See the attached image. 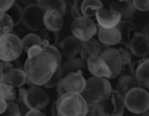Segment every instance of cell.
Wrapping results in <instances>:
<instances>
[{
	"mask_svg": "<svg viewBox=\"0 0 149 116\" xmlns=\"http://www.w3.org/2000/svg\"><path fill=\"white\" fill-rule=\"evenodd\" d=\"M58 66L60 65H58L55 58L43 51L34 57L27 58L24 64V70L28 81L32 86L43 87L50 81Z\"/></svg>",
	"mask_w": 149,
	"mask_h": 116,
	"instance_id": "6da1fadb",
	"label": "cell"
},
{
	"mask_svg": "<svg viewBox=\"0 0 149 116\" xmlns=\"http://www.w3.org/2000/svg\"><path fill=\"white\" fill-rule=\"evenodd\" d=\"M112 87L110 81L103 77H91L86 81V87L82 96L90 107L98 105L101 102L106 101L111 96Z\"/></svg>",
	"mask_w": 149,
	"mask_h": 116,
	"instance_id": "7a4b0ae2",
	"label": "cell"
},
{
	"mask_svg": "<svg viewBox=\"0 0 149 116\" xmlns=\"http://www.w3.org/2000/svg\"><path fill=\"white\" fill-rule=\"evenodd\" d=\"M55 102L59 116H86L89 113V105L82 94L66 93Z\"/></svg>",
	"mask_w": 149,
	"mask_h": 116,
	"instance_id": "3957f363",
	"label": "cell"
},
{
	"mask_svg": "<svg viewBox=\"0 0 149 116\" xmlns=\"http://www.w3.org/2000/svg\"><path fill=\"white\" fill-rule=\"evenodd\" d=\"M22 39L13 33L0 36V61L13 63L23 53Z\"/></svg>",
	"mask_w": 149,
	"mask_h": 116,
	"instance_id": "277c9868",
	"label": "cell"
},
{
	"mask_svg": "<svg viewBox=\"0 0 149 116\" xmlns=\"http://www.w3.org/2000/svg\"><path fill=\"white\" fill-rule=\"evenodd\" d=\"M125 107L133 114H143L149 108V93L146 89L135 88L125 95Z\"/></svg>",
	"mask_w": 149,
	"mask_h": 116,
	"instance_id": "5b68a950",
	"label": "cell"
},
{
	"mask_svg": "<svg viewBox=\"0 0 149 116\" xmlns=\"http://www.w3.org/2000/svg\"><path fill=\"white\" fill-rule=\"evenodd\" d=\"M70 31L72 36H74L79 41L85 42L93 39L94 36L97 35L98 28L92 19L82 17L72 19Z\"/></svg>",
	"mask_w": 149,
	"mask_h": 116,
	"instance_id": "8992f818",
	"label": "cell"
},
{
	"mask_svg": "<svg viewBox=\"0 0 149 116\" xmlns=\"http://www.w3.org/2000/svg\"><path fill=\"white\" fill-rule=\"evenodd\" d=\"M49 103V94L41 87L31 86L29 89H27L24 97V104L29 110H42Z\"/></svg>",
	"mask_w": 149,
	"mask_h": 116,
	"instance_id": "52a82bcc",
	"label": "cell"
},
{
	"mask_svg": "<svg viewBox=\"0 0 149 116\" xmlns=\"http://www.w3.org/2000/svg\"><path fill=\"white\" fill-rule=\"evenodd\" d=\"M101 116H123L125 111V98L116 90H112L111 96L106 101L98 104Z\"/></svg>",
	"mask_w": 149,
	"mask_h": 116,
	"instance_id": "ba28073f",
	"label": "cell"
},
{
	"mask_svg": "<svg viewBox=\"0 0 149 116\" xmlns=\"http://www.w3.org/2000/svg\"><path fill=\"white\" fill-rule=\"evenodd\" d=\"M44 14H45V11L37 3L29 4L23 10L22 21L27 29L33 32L40 31L44 27Z\"/></svg>",
	"mask_w": 149,
	"mask_h": 116,
	"instance_id": "9c48e42d",
	"label": "cell"
},
{
	"mask_svg": "<svg viewBox=\"0 0 149 116\" xmlns=\"http://www.w3.org/2000/svg\"><path fill=\"white\" fill-rule=\"evenodd\" d=\"M101 58L107 63L110 71H111V79H116L122 73L123 69V61L122 56L118 51V49L116 48H107L100 54Z\"/></svg>",
	"mask_w": 149,
	"mask_h": 116,
	"instance_id": "30bf717a",
	"label": "cell"
},
{
	"mask_svg": "<svg viewBox=\"0 0 149 116\" xmlns=\"http://www.w3.org/2000/svg\"><path fill=\"white\" fill-rule=\"evenodd\" d=\"M98 26L102 29H114L123 21L122 15L111 8H101L95 15Z\"/></svg>",
	"mask_w": 149,
	"mask_h": 116,
	"instance_id": "8fae6325",
	"label": "cell"
},
{
	"mask_svg": "<svg viewBox=\"0 0 149 116\" xmlns=\"http://www.w3.org/2000/svg\"><path fill=\"white\" fill-rule=\"evenodd\" d=\"M86 81L87 79L84 77L83 72L76 71L66 75L62 79V85L65 93L82 94L86 87Z\"/></svg>",
	"mask_w": 149,
	"mask_h": 116,
	"instance_id": "7c38bea8",
	"label": "cell"
},
{
	"mask_svg": "<svg viewBox=\"0 0 149 116\" xmlns=\"http://www.w3.org/2000/svg\"><path fill=\"white\" fill-rule=\"evenodd\" d=\"M128 47L132 55L139 58H146L149 55V36L137 33Z\"/></svg>",
	"mask_w": 149,
	"mask_h": 116,
	"instance_id": "4fadbf2b",
	"label": "cell"
},
{
	"mask_svg": "<svg viewBox=\"0 0 149 116\" xmlns=\"http://www.w3.org/2000/svg\"><path fill=\"white\" fill-rule=\"evenodd\" d=\"M87 69L93 77H103V79H111V71L108 67L107 63L101 58V56L92 57L87 60Z\"/></svg>",
	"mask_w": 149,
	"mask_h": 116,
	"instance_id": "5bb4252c",
	"label": "cell"
},
{
	"mask_svg": "<svg viewBox=\"0 0 149 116\" xmlns=\"http://www.w3.org/2000/svg\"><path fill=\"white\" fill-rule=\"evenodd\" d=\"M59 51L62 56L68 59H72L81 51V41L74 36H68L59 43Z\"/></svg>",
	"mask_w": 149,
	"mask_h": 116,
	"instance_id": "9a60e30c",
	"label": "cell"
},
{
	"mask_svg": "<svg viewBox=\"0 0 149 116\" xmlns=\"http://www.w3.org/2000/svg\"><path fill=\"white\" fill-rule=\"evenodd\" d=\"M44 28L53 33H58L63 28V14L57 10L45 11L43 19Z\"/></svg>",
	"mask_w": 149,
	"mask_h": 116,
	"instance_id": "2e32d148",
	"label": "cell"
},
{
	"mask_svg": "<svg viewBox=\"0 0 149 116\" xmlns=\"http://www.w3.org/2000/svg\"><path fill=\"white\" fill-rule=\"evenodd\" d=\"M134 77L139 87L146 90L149 89V57L141 58L138 60V67Z\"/></svg>",
	"mask_w": 149,
	"mask_h": 116,
	"instance_id": "e0dca14e",
	"label": "cell"
},
{
	"mask_svg": "<svg viewBox=\"0 0 149 116\" xmlns=\"http://www.w3.org/2000/svg\"><path fill=\"white\" fill-rule=\"evenodd\" d=\"M98 41L104 46H114L120 43V34L116 28L114 29H102L98 28Z\"/></svg>",
	"mask_w": 149,
	"mask_h": 116,
	"instance_id": "ac0fdd59",
	"label": "cell"
},
{
	"mask_svg": "<svg viewBox=\"0 0 149 116\" xmlns=\"http://www.w3.org/2000/svg\"><path fill=\"white\" fill-rule=\"evenodd\" d=\"M101 46L99 41L95 39H91L89 41L81 42V51L80 55L84 61L87 62L88 59L92 57H96L101 54Z\"/></svg>",
	"mask_w": 149,
	"mask_h": 116,
	"instance_id": "d6986e66",
	"label": "cell"
},
{
	"mask_svg": "<svg viewBox=\"0 0 149 116\" xmlns=\"http://www.w3.org/2000/svg\"><path fill=\"white\" fill-rule=\"evenodd\" d=\"M28 79L24 68H17V67H15L8 73H6L4 75V77H3L1 81L13 86L15 89H21V88L24 87V85H25Z\"/></svg>",
	"mask_w": 149,
	"mask_h": 116,
	"instance_id": "ffe728a7",
	"label": "cell"
},
{
	"mask_svg": "<svg viewBox=\"0 0 149 116\" xmlns=\"http://www.w3.org/2000/svg\"><path fill=\"white\" fill-rule=\"evenodd\" d=\"M116 29L118 30L120 34V43L125 46H129L130 42L137 34L136 26L130 21H124L123 19L118 25Z\"/></svg>",
	"mask_w": 149,
	"mask_h": 116,
	"instance_id": "44dd1931",
	"label": "cell"
},
{
	"mask_svg": "<svg viewBox=\"0 0 149 116\" xmlns=\"http://www.w3.org/2000/svg\"><path fill=\"white\" fill-rule=\"evenodd\" d=\"M109 8L118 11L122 15V19L127 21L128 19L132 17L134 13L136 12V8L134 6V3L131 0H125V1H116L110 4Z\"/></svg>",
	"mask_w": 149,
	"mask_h": 116,
	"instance_id": "7402d4cb",
	"label": "cell"
},
{
	"mask_svg": "<svg viewBox=\"0 0 149 116\" xmlns=\"http://www.w3.org/2000/svg\"><path fill=\"white\" fill-rule=\"evenodd\" d=\"M62 72L63 75L65 77L66 75L70 72H76V71H81V72H85L88 71L87 69V62L84 61L81 57H74L72 59H68L64 63L61 64Z\"/></svg>",
	"mask_w": 149,
	"mask_h": 116,
	"instance_id": "603a6c76",
	"label": "cell"
},
{
	"mask_svg": "<svg viewBox=\"0 0 149 116\" xmlns=\"http://www.w3.org/2000/svg\"><path fill=\"white\" fill-rule=\"evenodd\" d=\"M138 87H139V85H138V83H137L135 77L129 73V75H123L122 77H118V90H116V91H118V93H120L125 97V95H127L131 90L135 89V88H138Z\"/></svg>",
	"mask_w": 149,
	"mask_h": 116,
	"instance_id": "cb8c5ba5",
	"label": "cell"
},
{
	"mask_svg": "<svg viewBox=\"0 0 149 116\" xmlns=\"http://www.w3.org/2000/svg\"><path fill=\"white\" fill-rule=\"evenodd\" d=\"M101 8H103V3L100 0H83L81 6L82 17L92 19Z\"/></svg>",
	"mask_w": 149,
	"mask_h": 116,
	"instance_id": "d4e9b609",
	"label": "cell"
},
{
	"mask_svg": "<svg viewBox=\"0 0 149 116\" xmlns=\"http://www.w3.org/2000/svg\"><path fill=\"white\" fill-rule=\"evenodd\" d=\"M37 4L44 11L57 10L62 14L66 12V3L63 0H38Z\"/></svg>",
	"mask_w": 149,
	"mask_h": 116,
	"instance_id": "484cf974",
	"label": "cell"
},
{
	"mask_svg": "<svg viewBox=\"0 0 149 116\" xmlns=\"http://www.w3.org/2000/svg\"><path fill=\"white\" fill-rule=\"evenodd\" d=\"M22 45H23V51L28 52L30 48L34 46H41V38L37 34H28L22 39Z\"/></svg>",
	"mask_w": 149,
	"mask_h": 116,
	"instance_id": "4316f807",
	"label": "cell"
},
{
	"mask_svg": "<svg viewBox=\"0 0 149 116\" xmlns=\"http://www.w3.org/2000/svg\"><path fill=\"white\" fill-rule=\"evenodd\" d=\"M0 92L2 94V97L6 101H15L17 97V89L6 83L0 81Z\"/></svg>",
	"mask_w": 149,
	"mask_h": 116,
	"instance_id": "83f0119b",
	"label": "cell"
},
{
	"mask_svg": "<svg viewBox=\"0 0 149 116\" xmlns=\"http://www.w3.org/2000/svg\"><path fill=\"white\" fill-rule=\"evenodd\" d=\"M122 56V61H123V69L122 72H130L131 71V66L133 64V55L130 52V50L127 48H120L118 49Z\"/></svg>",
	"mask_w": 149,
	"mask_h": 116,
	"instance_id": "f1b7e54d",
	"label": "cell"
},
{
	"mask_svg": "<svg viewBox=\"0 0 149 116\" xmlns=\"http://www.w3.org/2000/svg\"><path fill=\"white\" fill-rule=\"evenodd\" d=\"M13 28H15V23H13V19L6 13L4 19L0 21V36L11 33Z\"/></svg>",
	"mask_w": 149,
	"mask_h": 116,
	"instance_id": "f546056e",
	"label": "cell"
},
{
	"mask_svg": "<svg viewBox=\"0 0 149 116\" xmlns=\"http://www.w3.org/2000/svg\"><path fill=\"white\" fill-rule=\"evenodd\" d=\"M6 13L13 19L15 26H17L22 21V19H23V10L19 7V5H17V3H15Z\"/></svg>",
	"mask_w": 149,
	"mask_h": 116,
	"instance_id": "4dcf8cb0",
	"label": "cell"
},
{
	"mask_svg": "<svg viewBox=\"0 0 149 116\" xmlns=\"http://www.w3.org/2000/svg\"><path fill=\"white\" fill-rule=\"evenodd\" d=\"M0 116H23L19 105L15 101H7V108L5 112Z\"/></svg>",
	"mask_w": 149,
	"mask_h": 116,
	"instance_id": "1f68e13d",
	"label": "cell"
},
{
	"mask_svg": "<svg viewBox=\"0 0 149 116\" xmlns=\"http://www.w3.org/2000/svg\"><path fill=\"white\" fill-rule=\"evenodd\" d=\"M64 77L63 75V72H62V68H61V65L57 67L56 71L54 72V75H52V77L50 79V81L46 84L45 86H43L44 88L46 89H49V88H53V87H56L60 81H62V79Z\"/></svg>",
	"mask_w": 149,
	"mask_h": 116,
	"instance_id": "d6a6232c",
	"label": "cell"
},
{
	"mask_svg": "<svg viewBox=\"0 0 149 116\" xmlns=\"http://www.w3.org/2000/svg\"><path fill=\"white\" fill-rule=\"evenodd\" d=\"M39 36L41 40H46L49 42L50 45H54L58 41V33H53V32H50L46 29L43 30Z\"/></svg>",
	"mask_w": 149,
	"mask_h": 116,
	"instance_id": "836d02e7",
	"label": "cell"
},
{
	"mask_svg": "<svg viewBox=\"0 0 149 116\" xmlns=\"http://www.w3.org/2000/svg\"><path fill=\"white\" fill-rule=\"evenodd\" d=\"M44 51L47 52V53H49L50 55L53 56V57L56 59V61H57L58 65L62 64V55H61V53H60L59 49H58L55 45L47 46L46 48H44Z\"/></svg>",
	"mask_w": 149,
	"mask_h": 116,
	"instance_id": "e575fe53",
	"label": "cell"
},
{
	"mask_svg": "<svg viewBox=\"0 0 149 116\" xmlns=\"http://www.w3.org/2000/svg\"><path fill=\"white\" fill-rule=\"evenodd\" d=\"M13 68H15V65H13V63L0 61V81H2V79L4 77V75H6V73H8L9 71Z\"/></svg>",
	"mask_w": 149,
	"mask_h": 116,
	"instance_id": "d590c367",
	"label": "cell"
},
{
	"mask_svg": "<svg viewBox=\"0 0 149 116\" xmlns=\"http://www.w3.org/2000/svg\"><path fill=\"white\" fill-rule=\"evenodd\" d=\"M136 10L148 11L149 10V0H133Z\"/></svg>",
	"mask_w": 149,
	"mask_h": 116,
	"instance_id": "8d00e7d4",
	"label": "cell"
},
{
	"mask_svg": "<svg viewBox=\"0 0 149 116\" xmlns=\"http://www.w3.org/2000/svg\"><path fill=\"white\" fill-rule=\"evenodd\" d=\"M81 6H82V0H76L72 6V14L74 19L77 17H82L81 12Z\"/></svg>",
	"mask_w": 149,
	"mask_h": 116,
	"instance_id": "74e56055",
	"label": "cell"
},
{
	"mask_svg": "<svg viewBox=\"0 0 149 116\" xmlns=\"http://www.w3.org/2000/svg\"><path fill=\"white\" fill-rule=\"evenodd\" d=\"M44 51V49L42 48V46H34V47L30 48L29 51L27 52V58H32L34 56L38 55V54L42 53Z\"/></svg>",
	"mask_w": 149,
	"mask_h": 116,
	"instance_id": "f35d334b",
	"label": "cell"
},
{
	"mask_svg": "<svg viewBox=\"0 0 149 116\" xmlns=\"http://www.w3.org/2000/svg\"><path fill=\"white\" fill-rule=\"evenodd\" d=\"M15 3V1H13V0H0V9L7 12Z\"/></svg>",
	"mask_w": 149,
	"mask_h": 116,
	"instance_id": "ab89813d",
	"label": "cell"
},
{
	"mask_svg": "<svg viewBox=\"0 0 149 116\" xmlns=\"http://www.w3.org/2000/svg\"><path fill=\"white\" fill-rule=\"evenodd\" d=\"M24 116H46V114L42 110H29Z\"/></svg>",
	"mask_w": 149,
	"mask_h": 116,
	"instance_id": "60d3db41",
	"label": "cell"
},
{
	"mask_svg": "<svg viewBox=\"0 0 149 116\" xmlns=\"http://www.w3.org/2000/svg\"><path fill=\"white\" fill-rule=\"evenodd\" d=\"M88 114H89V116H101L100 111H99V108H98V105H95L92 108H90L89 113Z\"/></svg>",
	"mask_w": 149,
	"mask_h": 116,
	"instance_id": "b9f144b4",
	"label": "cell"
},
{
	"mask_svg": "<svg viewBox=\"0 0 149 116\" xmlns=\"http://www.w3.org/2000/svg\"><path fill=\"white\" fill-rule=\"evenodd\" d=\"M56 92H57V96L58 98L61 97V96H63L65 93V91H64V88H63V85H62V81H60L59 84H58L57 86H56Z\"/></svg>",
	"mask_w": 149,
	"mask_h": 116,
	"instance_id": "7bdbcfd3",
	"label": "cell"
},
{
	"mask_svg": "<svg viewBox=\"0 0 149 116\" xmlns=\"http://www.w3.org/2000/svg\"><path fill=\"white\" fill-rule=\"evenodd\" d=\"M7 108V101L0 98V115H2Z\"/></svg>",
	"mask_w": 149,
	"mask_h": 116,
	"instance_id": "ee69618b",
	"label": "cell"
},
{
	"mask_svg": "<svg viewBox=\"0 0 149 116\" xmlns=\"http://www.w3.org/2000/svg\"><path fill=\"white\" fill-rule=\"evenodd\" d=\"M51 115L52 116H59L58 111H57V108H56V102H54L53 105H52V107H51Z\"/></svg>",
	"mask_w": 149,
	"mask_h": 116,
	"instance_id": "f6af8a7d",
	"label": "cell"
},
{
	"mask_svg": "<svg viewBox=\"0 0 149 116\" xmlns=\"http://www.w3.org/2000/svg\"><path fill=\"white\" fill-rule=\"evenodd\" d=\"M5 14H6V12H5V11H3L2 9H0V21H1L3 19H4Z\"/></svg>",
	"mask_w": 149,
	"mask_h": 116,
	"instance_id": "bcb514c9",
	"label": "cell"
},
{
	"mask_svg": "<svg viewBox=\"0 0 149 116\" xmlns=\"http://www.w3.org/2000/svg\"><path fill=\"white\" fill-rule=\"evenodd\" d=\"M143 116H149V108H148V110H147L146 112H144V113H143Z\"/></svg>",
	"mask_w": 149,
	"mask_h": 116,
	"instance_id": "7dc6e473",
	"label": "cell"
},
{
	"mask_svg": "<svg viewBox=\"0 0 149 116\" xmlns=\"http://www.w3.org/2000/svg\"><path fill=\"white\" fill-rule=\"evenodd\" d=\"M133 116H143V114H134Z\"/></svg>",
	"mask_w": 149,
	"mask_h": 116,
	"instance_id": "c3c4849f",
	"label": "cell"
},
{
	"mask_svg": "<svg viewBox=\"0 0 149 116\" xmlns=\"http://www.w3.org/2000/svg\"><path fill=\"white\" fill-rule=\"evenodd\" d=\"M0 98H1V99H3V97H2V94H1V92H0Z\"/></svg>",
	"mask_w": 149,
	"mask_h": 116,
	"instance_id": "681fc988",
	"label": "cell"
}]
</instances>
